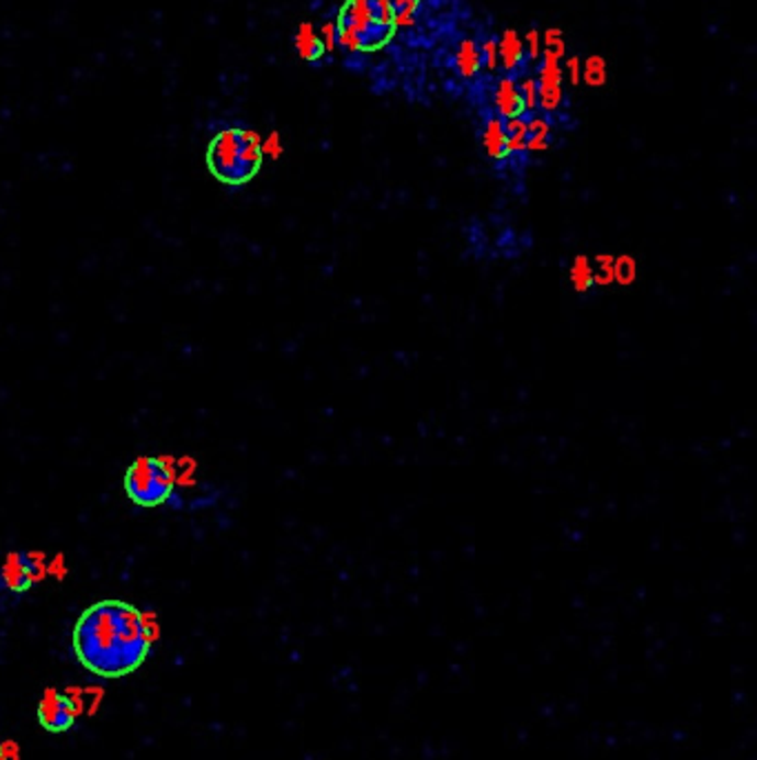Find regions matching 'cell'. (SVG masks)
<instances>
[{"label":"cell","mask_w":757,"mask_h":760,"mask_svg":"<svg viewBox=\"0 0 757 760\" xmlns=\"http://www.w3.org/2000/svg\"><path fill=\"white\" fill-rule=\"evenodd\" d=\"M36 560L30 558L27 554H14L10 556V560L5 562V569H3V579L8 581L10 588L14 590H25L34 574H36Z\"/></svg>","instance_id":"52a82bcc"},{"label":"cell","mask_w":757,"mask_h":760,"mask_svg":"<svg viewBox=\"0 0 757 760\" xmlns=\"http://www.w3.org/2000/svg\"><path fill=\"white\" fill-rule=\"evenodd\" d=\"M572 282L578 294H587L594 288V267L587 256H578L572 265Z\"/></svg>","instance_id":"2e32d148"},{"label":"cell","mask_w":757,"mask_h":760,"mask_svg":"<svg viewBox=\"0 0 757 760\" xmlns=\"http://www.w3.org/2000/svg\"><path fill=\"white\" fill-rule=\"evenodd\" d=\"M542 47H544V52H551V54H555L557 58H562L564 52H566V43H564L562 30L549 27V30L542 34Z\"/></svg>","instance_id":"ffe728a7"},{"label":"cell","mask_w":757,"mask_h":760,"mask_svg":"<svg viewBox=\"0 0 757 760\" xmlns=\"http://www.w3.org/2000/svg\"><path fill=\"white\" fill-rule=\"evenodd\" d=\"M607 78H609V65L602 56L594 54L585 60L583 65V80L589 85V87H605L607 85Z\"/></svg>","instance_id":"9a60e30c"},{"label":"cell","mask_w":757,"mask_h":760,"mask_svg":"<svg viewBox=\"0 0 757 760\" xmlns=\"http://www.w3.org/2000/svg\"><path fill=\"white\" fill-rule=\"evenodd\" d=\"M494 103H496V110H498L500 116H505V119L520 116V112H522V101H520V93H518V85H516L511 78H502V80L496 85Z\"/></svg>","instance_id":"ba28073f"},{"label":"cell","mask_w":757,"mask_h":760,"mask_svg":"<svg viewBox=\"0 0 757 760\" xmlns=\"http://www.w3.org/2000/svg\"><path fill=\"white\" fill-rule=\"evenodd\" d=\"M516 85H518V93H520V101H522V110L533 112L538 108V80L531 76H524Z\"/></svg>","instance_id":"d6986e66"},{"label":"cell","mask_w":757,"mask_h":760,"mask_svg":"<svg viewBox=\"0 0 757 760\" xmlns=\"http://www.w3.org/2000/svg\"><path fill=\"white\" fill-rule=\"evenodd\" d=\"M373 23H375L373 0H349V3L340 12V19H338V25L351 27L353 32H358V36H362L366 32V27Z\"/></svg>","instance_id":"8992f818"},{"label":"cell","mask_w":757,"mask_h":760,"mask_svg":"<svg viewBox=\"0 0 757 760\" xmlns=\"http://www.w3.org/2000/svg\"><path fill=\"white\" fill-rule=\"evenodd\" d=\"M125 494L138 507H160L171 501L176 485L173 473L165 460L143 456L134 460L125 471Z\"/></svg>","instance_id":"3957f363"},{"label":"cell","mask_w":757,"mask_h":760,"mask_svg":"<svg viewBox=\"0 0 757 760\" xmlns=\"http://www.w3.org/2000/svg\"><path fill=\"white\" fill-rule=\"evenodd\" d=\"M338 47H344V49H349V52H358V49H362L358 32H353L351 27L338 25Z\"/></svg>","instance_id":"d4e9b609"},{"label":"cell","mask_w":757,"mask_h":760,"mask_svg":"<svg viewBox=\"0 0 757 760\" xmlns=\"http://www.w3.org/2000/svg\"><path fill=\"white\" fill-rule=\"evenodd\" d=\"M262 154H264V156H271V158H280V154H282V141H280V134H278V132H271V134L262 141Z\"/></svg>","instance_id":"4316f807"},{"label":"cell","mask_w":757,"mask_h":760,"mask_svg":"<svg viewBox=\"0 0 757 760\" xmlns=\"http://www.w3.org/2000/svg\"><path fill=\"white\" fill-rule=\"evenodd\" d=\"M296 52L303 60H316L320 58L325 52H323V45H320V38H318V32L312 23H301L298 30H296Z\"/></svg>","instance_id":"7c38bea8"},{"label":"cell","mask_w":757,"mask_h":760,"mask_svg":"<svg viewBox=\"0 0 757 760\" xmlns=\"http://www.w3.org/2000/svg\"><path fill=\"white\" fill-rule=\"evenodd\" d=\"M594 282L602 284V288L613 282V258L609 254L598 256V267L594 269Z\"/></svg>","instance_id":"7402d4cb"},{"label":"cell","mask_w":757,"mask_h":760,"mask_svg":"<svg viewBox=\"0 0 757 760\" xmlns=\"http://www.w3.org/2000/svg\"><path fill=\"white\" fill-rule=\"evenodd\" d=\"M522 43H524V49L529 52V56L533 60H538L542 56V34L538 30H529Z\"/></svg>","instance_id":"484cf974"},{"label":"cell","mask_w":757,"mask_h":760,"mask_svg":"<svg viewBox=\"0 0 757 760\" xmlns=\"http://www.w3.org/2000/svg\"><path fill=\"white\" fill-rule=\"evenodd\" d=\"M529 127V138H527V154H542L549 149V136H551V125L546 123V119L535 116L531 121H527Z\"/></svg>","instance_id":"4fadbf2b"},{"label":"cell","mask_w":757,"mask_h":760,"mask_svg":"<svg viewBox=\"0 0 757 760\" xmlns=\"http://www.w3.org/2000/svg\"><path fill=\"white\" fill-rule=\"evenodd\" d=\"M498 56H500V65L505 69H516L522 58H524V43L522 38L518 36L516 30H507L498 43Z\"/></svg>","instance_id":"8fae6325"},{"label":"cell","mask_w":757,"mask_h":760,"mask_svg":"<svg viewBox=\"0 0 757 760\" xmlns=\"http://www.w3.org/2000/svg\"><path fill=\"white\" fill-rule=\"evenodd\" d=\"M318 38H320L323 52L334 54L338 49V21H325L318 32Z\"/></svg>","instance_id":"44dd1931"},{"label":"cell","mask_w":757,"mask_h":760,"mask_svg":"<svg viewBox=\"0 0 757 760\" xmlns=\"http://www.w3.org/2000/svg\"><path fill=\"white\" fill-rule=\"evenodd\" d=\"M483 147L492 160H502L507 156V134L500 119H489L483 132Z\"/></svg>","instance_id":"9c48e42d"},{"label":"cell","mask_w":757,"mask_h":760,"mask_svg":"<svg viewBox=\"0 0 757 760\" xmlns=\"http://www.w3.org/2000/svg\"><path fill=\"white\" fill-rule=\"evenodd\" d=\"M38 723L47 731L63 734V731L71 729V725L76 723V707L67 696H63L54 690H47L38 703Z\"/></svg>","instance_id":"277c9868"},{"label":"cell","mask_w":757,"mask_h":760,"mask_svg":"<svg viewBox=\"0 0 757 760\" xmlns=\"http://www.w3.org/2000/svg\"><path fill=\"white\" fill-rule=\"evenodd\" d=\"M262 138L240 123H223L214 130L205 160L216 180L227 187H242L262 167Z\"/></svg>","instance_id":"7a4b0ae2"},{"label":"cell","mask_w":757,"mask_h":760,"mask_svg":"<svg viewBox=\"0 0 757 760\" xmlns=\"http://www.w3.org/2000/svg\"><path fill=\"white\" fill-rule=\"evenodd\" d=\"M392 32L394 27L392 25H383V23H373L366 27V32L360 36V45L362 49H377V47H383L389 38H392Z\"/></svg>","instance_id":"e0dca14e"},{"label":"cell","mask_w":757,"mask_h":760,"mask_svg":"<svg viewBox=\"0 0 757 760\" xmlns=\"http://www.w3.org/2000/svg\"><path fill=\"white\" fill-rule=\"evenodd\" d=\"M637 276V265L631 256H620L618 260H613V282L622 284V288H629V284L635 280Z\"/></svg>","instance_id":"ac0fdd59"},{"label":"cell","mask_w":757,"mask_h":760,"mask_svg":"<svg viewBox=\"0 0 757 760\" xmlns=\"http://www.w3.org/2000/svg\"><path fill=\"white\" fill-rule=\"evenodd\" d=\"M373 16L377 23L392 25L394 23V5L392 0H373Z\"/></svg>","instance_id":"cb8c5ba5"},{"label":"cell","mask_w":757,"mask_h":760,"mask_svg":"<svg viewBox=\"0 0 757 760\" xmlns=\"http://www.w3.org/2000/svg\"><path fill=\"white\" fill-rule=\"evenodd\" d=\"M455 67L462 78H473L481 71V47L476 41L464 38L455 49Z\"/></svg>","instance_id":"30bf717a"},{"label":"cell","mask_w":757,"mask_h":760,"mask_svg":"<svg viewBox=\"0 0 757 760\" xmlns=\"http://www.w3.org/2000/svg\"><path fill=\"white\" fill-rule=\"evenodd\" d=\"M82 668L101 679H123L143 668L154 632L147 616L132 603L108 599L89 605L71 634Z\"/></svg>","instance_id":"6da1fadb"},{"label":"cell","mask_w":757,"mask_h":760,"mask_svg":"<svg viewBox=\"0 0 757 760\" xmlns=\"http://www.w3.org/2000/svg\"><path fill=\"white\" fill-rule=\"evenodd\" d=\"M394 16H416L420 0H392Z\"/></svg>","instance_id":"83f0119b"},{"label":"cell","mask_w":757,"mask_h":760,"mask_svg":"<svg viewBox=\"0 0 757 760\" xmlns=\"http://www.w3.org/2000/svg\"><path fill=\"white\" fill-rule=\"evenodd\" d=\"M0 760H8V753H5V749H3V745H0Z\"/></svg>","instance_id":"f546056e"},{"label":"cell","mask_w":757,"mask_h":760,"mask_svg":"<svg viewBox=\"0 0 757 760\" xmlns=\"http://www.w3.org/2000/svg\"><path fill=\"white\" fill-rule=\"evenodd\" d=\"M562 69L560 58L551 52H542V67L538 76V108L555 112L562 105Z\"/></svg>","instance_id":"5b68a950"},{"label":"cell","mask_w":757,"mask_h":760,"mask_svg":"<svg viewBox=\"0 0 757 760\" xmlns=\"http://www.w3.org/2000/svg\"><path fill=\"white\" fill-rule=\"evenodd\" d=\"M481 65L487 69V71H496L498 65H500V56H498V43L496 41H485L483 47H481Z\"/></svg>","instance_id":"603a6c76"},{"label":"cell","mask_w":757,"mask_h":760,"mask_svg":"<svg viewBox=\"0 0 757 760\" xmlns=\"http://www.w3.org/2000/svg\"><path fill=\"white\" fill-rule=\"evenodd\" d=\"M505 134H507V154H524L527 138H529L527 121L522 116L507 119Z\"/></svg>","instance_id":"5bb4252c"},{"label":"cell","mask_w":757,"mask_h":760,"mask_svg":"<svg viewBox=\"0 0 757 760\" xmlns=\"http://www.w3.org/2000/svg\"><path fill=\"white\" fill-rule=\"evenodd\" d=\"M566 76H569L572 85H580L583 82V60L578 56H572V58H566Z\"/></svg>","instance_id":"f1b7e54d"}]
</instances>
